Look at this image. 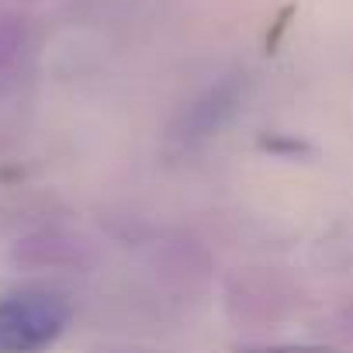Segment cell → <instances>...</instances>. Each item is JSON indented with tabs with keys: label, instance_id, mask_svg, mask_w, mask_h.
Segmentation results:
<instances>
[{
	"label": "cell",
	"instance_id": "obj_1",
	"mask_svg": "<svg viewBox=\"0 0 353 353\" xmlns=\"http://www.w3.org/2000/svg\"><path fill=\"white\" fill-rule=\"evenodd\" d=\"M70 325V301L56 291H18L0 301V353H39Z\"/></svg>",
	"mask_w": 353,
	"mask_h": 353
},
{
	"label": "cell",
	"instance_id": "obj_2",
	"mask_svg": "<svg viewBox=\"0 0 353 353\" xmlns=\"http://www.w3.org/2000/svg\"><path fill=\"white\" fill-rule=\"evenodd\" d=\"M18 42H21L18 28H14V25H8V21H0V66H4V63L14 56Z\"/></svg>",
	"mask_w": 353,
	"mask_h": 353
}]
</instances>
